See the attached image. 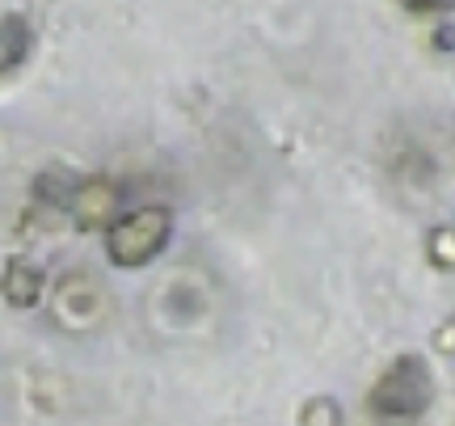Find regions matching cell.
<instances>
[{
    "label": "cell",
    "instance_id": "1",
    "mask_svg": "<svg viewBox=\"0 0 455 426\" xmlns=\"http://www.w3.org/2000/svg\"><path fill=\"white\" fill-rule=\"evenodd\" d=\"M430 397H435V380L426 359L401 355L371 389V410L384 418H418L430 406Z\"/></svg>",
    "mask_w": 455,
    "mask_h": 426
},
{
    "label": "cell",
    "instance_id": "2",
    "mask_svg": "<svg viewBox=\"0 0 455 426\" xmlns=\"http://www.w3.org/2000/svg\"><path fill=\"white\" fill-rule=\"evenodd\" d=\"M169 232H173V215L164 212V207H140V212L123 215V220L110 229V241H106L110 262L114 266H144V262H152V258L164 249Z\"/></svg>",
    "mask_w": 455,
    "mask_h": 426
},
{
    "label": "cell",
    "instance_id": "3",
    "mask_svg": "<svg viewBox=\"0 0 455 426\" xmlns=\"http://www.w3.org/2000/svg\"><path fill=\"white\" fill-rule=\"evenodd\" d=\"M114 203H118V190L101 178L76 181V190H72V198H68V207H72V215H76L81 229H101V224H110Z\"/></svg>",
    "mask_w": 455,
    "mask_h": 426
},
{
    "label": "cell",
    "instance_id": "4",
    "mask_svg": "<svg viewBox=\"0 0 455 426\" xmlns=\"http://www.w3.org/2000/svg\"><path fill=\"white\" fill-rule=\"evenodd\" d=\"M34 47V30L21 13L0 17V76H9L13 68L26 64V55Z\"/></svg>",
    "mask_w": 455,
    "mask_h": 426
},
{
    "label": "cell",
    "instance_id": "5",
    "mask_svg": "<svg viewBox=\"0 0 455 426\" xmlns=\"http://www.w3.org/2000/svg\"><path fill=\"white\" fill-rule=\"evenodd\" d=\"M38 295H43V270L34 262H26V258H13L4 266V300L13 309H34Z\"/></svg>",
    "mask_w": 455,
    "mask_h": 426
},
{
    "label": "cell",
    "instance_id": "6",
    "mask_svg": "<svg viewBox=\"0 0 455 426\" xmlns=\"http://www.w3.org/2000/svg\"><path fill=\"white\" fill-rule=\"evenodd\" d=\"M304 426H338V410H333V401H312L308 414H304Z\"/></svg>",
    "mask_w": 455,
    "mask_h": 426
},
{
    "label": "cell",
    "instance_id": "7",
    "mask_svg": "<svg viewBox=\"0 0 455 426\" xmlns=\"http://www.w3.org/2000/svg\"><path fill=\"white\" fill-rule=\"evenodd\" d=\"M413 13H447V9H455V0H405Z\"/></svg>",
    "mask_w": 455,
    "mask_h": 426
}]
</instances>
